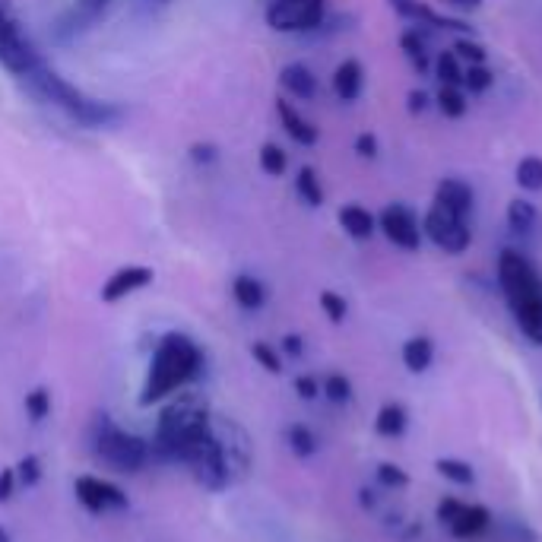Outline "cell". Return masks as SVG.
Segmentation results:
<instances>
[{"label":"cell","mask_w":542,"mask_h":542,"mask_svg":"<svg viewBox=\"0 0 542 542\" xmlns=\"http://www.w3.org/2000/svg\"><path fill=\"white\" fill-rule=\"evenodd\" d=\"M153 463L188 466L197 485L207 492H226L235 482L232 460L216 435L213 409L197 390H178L168 397L156 419V432L149 438Z\"/></svg>","instance_id":"1"},{"label":"cell","mask_w":542,"mask_h":542,"mask_svg":"<svg viewBox=\"0 0 542 542\" xmlns=\"http://www.w3.org/2000/svg\"><path fill=\"white\" fill-rule=\"evenodd\" d=\"M203 365H207L203 349L188 333H178V330L162 333L153 355H149V368L140 390V406L162 403L188 384H194L203 375Z\"/></svg>","instance_id":"2"},{"label":"cell","mask_w":542,"mask_h":542,"mask_svg":"<svg viewBox=\"0 0 542 542\" xmlns=\"http://www.w3.org/2000/svg\"><path fill=\"white\" fill-rule=\"evenodd\" d=\"M498 289L508 302V311L520 333L527 336L533 346H542V273L533 260L517 251L504 248L495 264Z\"/></svg>","instance_id":"3"},{"label":"cell","mask_w":542,"mask_h":542,"mask_svg":"<svg viewBox=\"0 0 542 542\" xmlns=\"http://www.w3.org/2000/svg\"><path fill=\"white\" fill-rule=\"evenodd\" d=\"M32 96H39L42 102H48L51 108L64 111V115L80 124L86 130H102V127H115L124 121V108L118 102H102V99H92L80 86H73L64 73L54 70L45 58L42 64L35 67L29 77L23 80Z\"/></svg>","instance_id":"4"},{"label":"cell","mask_w":542,"mask_h":542,"mask_svg":"<svg viewBox=\"0 0 542 542\" xmlns=\"http://www.w3.org/2000/svg\"><path fill=\"white\" fill-rule=\"evenodd\" d=\"M92 457L124 476H134L153 463L149 441L134 432H124L105 413L96 416V425H92Z\"/></svg>","instance_id":"5"},{"label":"cell","mask_w":542,"mask_h":542,"mask_svg":"<svg viewBox=\"0 0 542 542\" xmlns=\"http://www.w3.org/2000/svg\"><path fill=\"white\" fill-rule=\"evenodd\" d=\"M39 64H42V51L35 48L23 16L16 10V0H0V67L10 77L26 80Z\"/></svg>","instance_id":"6"},{"label":"cell","mask_w":542,"mask_h":542,"mask_svg":"<svg viewBox=\"0 0 542 542\" xmlns=\"http://www.w3.org/2000/svg\"><path fill=\"white\" fill-rule=\"evenodd\" d=\"M264 20L279 35H308L327 20V0H270Z\"/></svg>","instance_id":"7"},{"label":"cell","mask_w":542,"mask_h":542,"mask_svg":"<svg viewBox=\"0 0 542 542\" xmlns=\"http://www.w3.org/2000/svg\"><path fill=\"white\" fill-rule=\"evenodd\" d=\"M422 235L425 241H432V245L444 254H463V251H470L473 245V229H470V219H463V216H454V213H447L441 207H428L425 216H422Z\"/></svg>","instance_id":"8"},{"label":"cell","mask_w":542,"mask_h":542,"mask_svg":"<svg viewBox=\"0 0 542 542\" xmlns=\"http://www.w3.org/2000/svg\"><path fill=\"white\" fill-rule=\"evenodd\" d=\"M378 232L390 241L394 248L406 251V254H416L422 248V219L419 213L409 207V203H387V207L378 213Z\"/></svg>","instance_id":"9"},{"label":"cell","mask_w":542,"mask_h":542,"mask_svg":"<svg viewBox=\"0 0 542 542\" xmlns=\"http://www.w3.org/2000/svg\"><path fill=\"white\" fill-rule=\"evenodd\" d=\"M73 495L83 504L89 514H105V511H127L130 498L115 482L99 479V476H77L73 482Z\"/></svg>","instance_id":"10"},{"label":"cell","mask_w":542,"mask_h":542,"mask_svg":"<svg viewBox=\"0 0 542 542\" xmlns=\"http://www.w3.org/2000/svg\"><path fill=\"white\" fill-rule=\"evenodd\" d=\"M387 7L406 23L432 26V29H444V32H454V35H476V29L466 20H460V16L438 13L432 4H425V0H387Z\"/></svg>","instance_id":"11"},{"label":"cell","mask_w":542,"mask_h":542,"mask_svg":"<svg viewBox=\"0 0 542 542\" xmlns=\"http://www.w3.org/2000/svg\"><path fill=\"white\" fill-rule=\"evenodd\" d=\"M153 279H156L153 267L127 264V267L115 270V273H111V276L105 279L99 298H102L105 305H115V302H121V298L134 295V292H140V289H146V286H153Z\"/></svg>","instance_id":"12"},{"label":"cell","mask_w":542,"mask_h":542,"mask_svg":"<svg viewBox=\"0 0 542 542\" xmlns=\"http://www.w3.org/2000/svg\"><path fill=\"white\" fill-rule=\"evenodd\" d=\"M213 422H216V435H219L222 447H226V454L232 460V470L248 473L251 470V438H248V432L229 416H213Z\"/></svg>","instance_id":"13"},{"label":"cell","mask_w":542,"mask_h":542,"mask_svg":"<svg viewBox=\"0 0 542 542\" xmlns=\"http://www.w3.org/2000/svg\"><path fill=\"white\" fill-rule=\"evenodd\" d=\"M330 89L343 105L359 102L362 92H365V64L359 58H343L340 64L333 67Z\"/></svg>","instance_id":"14"},{"label":"cell","mask_w":542,"mask_h":542,"mask_svg":"<svg viewBox=\"0 0 542 542\" xmlns=\"http://www.w3.org/2000/svg\"><path fill=\"white\" fill-rule=\"evenodd\" d=\"M276 118H279V127L286 130V137L292 143H298V146H317V140H321V130H317V124L308 121L286 96L276 99Z\"/></svg>","instance_id":"15"},{"label":"cell","mask_w":542,"mask_h":542,"mask_svg":"<svg viewBox=\"0 0 542 542\" xmlns=\"http://www.w3.org/2000/svg\"><path fill=\"white\" fill-rule=\"evenodd\" d=\"M432 203H435V207H441V210H447V213H454V216L470 219L473 207H476V191L463 178H444L435 188Z\"/></svg>","instance_id":"16"},{"label":"cell","mask_w":542,"mask_h":542,"mask_svg":"<svg viewBox=\"0 0 542 542\" xmlns=\"http://www.w3.org/2000/svg\"><path fill=\"white\" fill-rule=\"evenodd\" d=\"M492 511L485 508V504H460V511L454 514V520L447 523V533H451L454 539H463V542H470V539H479L492 530Z\"/></svg>","instance_id":"17"},{"label":"cell","mask_w":542,"mask_h":542,"mask_svg":"<svg viewBox=\"0 0 542 542\" xmlns=\"http://www.w3.org/2000/svg\"><path fill=\"white\" fill-rule=\"evenodd\" d=\"M279 86H283L286 99H295V102L317 99V77L305 61H292L279 70Z\"/></svg>","instance_id":"18"},{"label":"cell","mask_w":542,"mask_h":542,"mask_svg":"<svg viewBox=\"0 0 542 542\" xmlns=\"http://www.w3.org/2000/svg\"><path fill=\"white\" fill-rule=\"evenodd\" d=\"M336 222H340V229L352 241H368V238H375V232H378V216L371 213L368 207H362V203H346V207H340Z\"/></svg>","instance_id":"19"},{"label":"cell","mask_w":542,"mask_h":542,"mask_svg":"<svg viewBox=\"0 0 542 542\" xmlns=\"http://www.w3.org/2000/svg\"><path fill=\"white\" fill-rule=\"evenodd\" d=\"M99 16L92 13L89 7H83L80 0L73 7H67L61 16H58V23H54V42H61V45H70L73 39H80V35L86 32V29H92V23H96Z\"/></svg>","instance_id":"20"},{"label":"cell","mask_w":542,"mask_h":542,"mask_svg":"<svg viewBox=\"0 0 542 542\" xmlns=\"http://www.w3.org/2000/svg\"><path fill=\"white\" fill-rule=\"evenodd\" d=\"M400 359H403L409 375H425V371L432 368V362H435V340H432V336H425V333L409 336V340L403 343V349H400Z\"/></svg>","instance_id":"21"},{"label":"cell","mask_w":542,"mask_h":542,"mask_svg":"<svg viewBox=\"0 0 542 542\" xmlns=\"http://www.w3.org/2000/svg\"><path fill=\"white\" fill-rule=\"evenodd\" d=\"M400 51L403 58L413 64V70L419 77H428L432 73V54H428V39L419 32V26H409L400 32Z\"/></svg>","instance_id":"22"},{"label":"cell","mask_w":542,"mask_h":542,"mask_svg":"<svg viewBox=\"0 0 542 542\" xmlns=\"http://www.w3.org/2000/svg\"><path fill=\"white\" fill-rule=\"evenodd\" d=\"M232 298H235L238 308L260 311V308L267 305V286L260 283L257 276H251V273H238V276L232 279Z\"/></svg>","instance_id":"23"},{"label":"cell","mask_w":542,"mask_h":542,"mask_svg":"<svg viewBox=\"0 0 542 542\" xmlns=\"http://www.w3.org/2000/svg\"><path fill=\"white\" fill-rule=\"evenodd\" d=\"M295 194L298 200L305 203L311 210H321L324 207V184H321V175H317L314 165H302L295 172Z\"/></svg>","instance_id":"24"},{"label":"cell","mask_w":542,"mask_h":542,"mask_svg":"<svg viewBox=\"0 0 542 542\" xmlns=\"http://www.w3.org/2000/svg\"><path fill=\"white\" fill-rule=\"evenodd\" d=\"M504 219H508V229L514 235H530L536 229V222H539V210H536V203L527 200V197H514L508 203V210H504Z\"/></svg>","instance_id":"25"},{"label":"cell","mask_w":542,"mask_h":542,"mask_svg":"<svg viewBox=\"0 0 542 542\" xmlns=\"http://www.w3.org/2000/svg\"><path fill=\"white\" fill-rule=\"evenodd\" d=\"M409 425V413L403 403H384L375 416V432L381 438H400Z\"/></svg>","instance_id":"26"},{"label":"cell","mask_w":542,"mask_h":542,"mask_svg":"<svg viewBox=\"0 0 542 542\" xmlns=\"http://www.w3.org/2000/svg\"><path fill=\"white\" fill-rule=\"evenodd\" d=\"M435 108L447 121H460L470 111V96H466L463 86H441L435 96Z\"/></svg>","instance_id":"27"},{"label":"cell","mask_w":542,"mask_h":542,"mask_svg":"<svg viewBox=\"0 0 542 542\" xmlns=\"http://www.w3.org/2000/svg\"><path fill=\"white\" fill-rule=\"evenodd\" d=\"M286 444H289V451H292L298 460L314 457L317 447H321V441H317V435L311 432L305 422H292V425L286 428Z\"/></svg>","instance_id":"28"},{"label":"cell","mask_w":542,"mask_h":542,"mask_svg":"<svg viewBox=\"0 0 542 542\" xmlns=\"http://www.w3.org/2000/svg\"><path fill=\"white\" fill-rule=\"evenodd\" d=\"M463 67L466 64L457 58L451 48L441 51L438 58L432 61V73H435L438 86H463Z\"/></svg>","instance_id":"29"},{"label":"cell","mask_w":542,"mask_h":542,"mask_svg":"<svg viewBox=\"0 0 542 542\" xmlns=\"http://www.w3.org/2000/svg\"><path fill=\"white\" fill-rule=\"evenodd\" d=\"M514 181L523 194L542 191V156H523L514 168Z\"/></svg>","instance_id":"30"},{"label":"cell","mask_w":542,"mask_h":542,"mask_svg":"<svg viewBox=\"0 0 542 542\" xmlns=\"http://www.w3.org/2000/svg\"><path fill=\"white\" fill-rule=\"evenodd\" d=\"M435 470L441 479L460 485V489H466V485H476V470L466 460H457V457H438L435 460Z\"/></svg>","instance_id":"31"},{"label":"cell","mask_w":542,"mask_h":542,"mask_svg":"<svg viewBox=\"0 0 542 542\" xmlns=\"http://www.w3.org/2000/svg\"><path fill=\"white\" fill-rule=\"evenodd\" d=\"M495 86V70L489 64H466L463 67V89L466 96H485Z\"/></svg>","instance_id":"32"},{"label":"cell","mask_w":542,"mask_h":542,"mask_svg":"<svg viewBox=\"0 0 542 542\" xmlns=\"http://www.w3.org/2000/svg\"><path fill=\"white\" fill-rule=\"evenodd\" d=\"M257 165L267 178H283L286 168H289V156L279 143H264V146H260V153H257Z\"/></svg>","instance_id":"33"},{"label":"cell","mask_w":542,"mask_h":542,"mask_svg":"<svg viewBox=\"0 0 542 542\" xmlns=\"http://www.w3.org/2000/svg\"><path fill=\"white\" fill-rule=\"evenodd\" d=\"M498 542H539V533L523 520H492Z\"/></svg>","instance_id":"34"},{"label":"cell","mask_w":542,"mask_h":542,"mask_svg":"<svg viewBox=\"0 0 542 542\" xmlns=\"http://www.w3.org/2000/svg\"><path fill=\"white\" fill-rule=\"evenodd\" d=\"M321 394L336 406H346V403H352L355 390H352V381L346 375H340V371H330V375L321 381Z\"/></svg>","instance_id":"35"},{"label":"cell","mask_w":542,"mask_h":542,"mask_svg":"<svg viewBox=\"0 0 542 542\" xmlns=\"http://www.w3.org/2000/svg\"><path fill=\"white\" fill-rule=\"evenodd\" d=\"M451 51L457 54V58L463 64H489V48H485L476 35H457Z\"/></svg>","instance_id":"36"},{"label":"cell","mask_w":542,"mask_h":542,"mask_svg":"<svg viewBox=\"0 0 542 542\" xmlns=\"http://www.w3.org/2000/svg\"><path fill=\"white\" fill-rule=\"evenodd\" d=\"M375 479H378L381 489H387V492H403V489H409V473L403 470L400 463H390V460L378 463Z\"/></svg>","instance_id":"37"},{"label":"cell","mask_w":542,"mask_h":542,"mask_svg":"<svg viewBox=\"0 0 542 542\" xmlns=\"http://www.w3.org/2000/svg\"><path fill=\"white\" fill-rule=\"evenodd\" d=\"M251 359L267 371V375H283V355H279L276 346H270L267 340H254L251 343Z\"/></svg>","instance_id":"38"},{"label":"cell","mask_w":542,"mask_h":542,"mask_svg":"<svg viewBox=\"0 0 542 542\" xmlns=\"http://www.w3.org/2000/svg\"><path fill=\"white\" fill-rule=\"evenodd\" d=\"M23 406H26L29 422H35V425L45 422L51 416V390L48 387H32L26 394V400H23Z\"/></svg>","instance_id":"39"},{"label":"cell","mask_w":542,"mask_h":542,"mask_svg":"<svg viewBox=\"0 0 542 542\" xmlns=\"http://www.w3.org/2000/svg\"><path fill=\"white\" fill-rule=\"evenodd\" d=\"M317 305H321V311H324V317L330 324H343L349 317V302L333 289H324L321 295H317Z\"/></svg>","instance_id":"40"},{"label":"cell","mask_w":542,"mask_h":542,"mask_svg":"<svg viewBox=\"0 0 542 542\" xmlns=\"http://www.w3.org/2000/svg\"><path fill=\"white\" fill-rule=\"evenodd\" d=\"M13 470H16V482H20L23 489H35V485L42 482V457L26 454L20 463L13 466Z\"/></svg>","instance_id":"41"},{"label":"cell","mask_w":542,"mask_h":542,"mask_svg":"<svg viewBox=\"0 0 542 542\" xmlns=\"http://www.w3.org/2000/svg\"><path fill=\"white\" fill-rule=\"evenodd\" d=\"M352 149H355V156H359V159H368V162L381 156V143H378L375 134H371V130H362V134L355 137Z\"/></svg>","instance_id":"42"},{"label":"cell","mask_w":542,"mask_h":542,"mask_svg":"<svg viewBox=\"0 0 542 542\" xmlns=\"http://www.w3.org/2000/svg\"><path fill=\"white\" fill-rule=\"evenodd\" d=\"M188 156H191V162L194 165H216L219 162V146H213V143H194L191 149H188Z\"/></svg>","instance_id":"43"},{"label":"cell","mask_w":542,"mask_h":542,"mask_svg":"<svg viewBox=\"0 0 542 542\" xmlns=\"http://www.w3.org/2000/svg\"><path fill=\"white\" fill-rule=\"evenodd\" d=\"M435 105V99L432 96H428V92L425 89H409V96H406V111H409V115H425V111L428 108H432Z\"/></svg>","instance_id":"44"},{"label":"cell","mask_w":542,"mask_h":542,"mask_svg":"<svg viewBox=\"0 0 542 542\" xmlns=\"http://www.w3.org/2000/svg\"><path fill=\"white\" fill-rule=\"evenodd\" d=\"M295 394L302 397L305 403H311V400L321 397V381H317L314 375H298L295 378Z\"/></svg>","instance_id":"45"},{"label":"cell","mask_w":542,"mask_h":542,"mask_svg":"<svg viewBox=\"0 0 542 542\" xmlns=\"http://www.w3.org/2000/svg\"><path fill=\"white\" fill-rule=\"evenodd\" d=\"M460 498H454V495H444L441 501H438V508H435V517H438V523H441V527H447V523H451L454 520V514L460 511Z\"/></svg>","instance_id":"46"},{"label":"cell","mask_w":542,"mask_h":542,"mask_svg":"<svg viewBox=\"0 0 542 542\" xmlns=\"http://www.w3.org/2000/svg\"><path fill=\"white\" fill-rule=\"evenodd\" d=\"M16 470L13 466H4V470H0V504H7L13 495H16Z\"/></svg>","instance_id":"47"},{"label":"cell","mask_w":542,"mask_h":542,"mask_svg":"<svg viewBox=\"0 0 542 542\" xmlns=\"http://www.w3.org/2000/svg\"><path fill=\"white\" fill-rule=\"evenodd\" d=\"M279 349H283L289 359H302V355H305V340L298 333H286L283 343H279Z\"/></svg>","instance_id":"48"},{"label":"cell","mask_w":542,"mask_h":542,"mask_svg":"<svg viewBox=\"0 0 542 542\" xmlns=\"http://www.w3.org/2000/svg\"><path fill=\"white\" fill-rule=\"evenodd\" d=\"M438 4L451 7V10H457V13H476V10H482L485 0H438Z\"/></svg>","instance_id":"49"},{"label":"cell","mask_w":542,"mask_h":542,"mask_svg":"<svg viewBox=\"0 0 542 542\" xmlns=\"http://www.w3.org/2000/svg\"><path fill=\"white\" fill-rule=\"evenodd\" d=\"M80 4H83V7H89L96 16H102V10L111 4V0H80Z\"/></svg>","instance_id":"50"},{"label":"cell","mask_w":542,"mask_h":542,"mask_svg":"<svg viewBox=\"0 0 542 542\" xmlns=\"http://www.w3.org/2000/svg\"><path fill=\"white\" fill-rule=\"evenodd\" d=\"M0 542H13V536H10L7 527H0Z\"/></svg>","instance_id":"51"},{"label":"cell","mask_w":542,"mask_h":542,"mask_svg":"<svg viewBox=\"0 0 542 542\" xmlns=\"http://www.w3.org/2000/svg\"><path fill=\"white\" fill-rule=\"evenodd\" d=\"M149 4H172V0H149Z\"/></svg>","instance_id":"52"},{"label":"cell","mask_w":542,"mask_h":542,"mask_svg":"<svg viewBox=\"0 0 542 542\" xmlns=\"http://www.w3.org/2000/svg\"><path fill=\"white\" fill-rule=\"evenodd\" d=\"M539 406H542V397H539Z\"/></svg>","instance_id":"53"}]
</instances>
